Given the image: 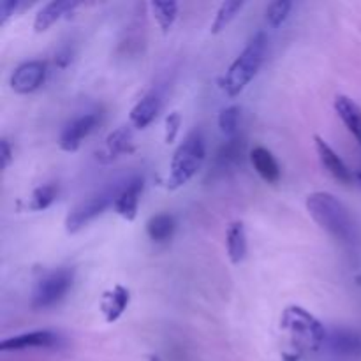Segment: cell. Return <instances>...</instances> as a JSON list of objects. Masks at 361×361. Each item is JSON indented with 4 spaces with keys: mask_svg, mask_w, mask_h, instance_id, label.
Masks as SVG:
<instances>
[{
    "mask_svg": "<svg viewBox=\"0 0 361 361\" xmlns=\"http://www.w3.org/2000/svg\"><path fill=\"white\" fill-rule=\"evenodd\" d=\"M130 143H133V133L127 126L118 127L113 133L108 134L104 141L101 155H97L102 162H111L113 159L120 157L126 152H130Z\"/></svg>",
    "mask_w": 361,
    "mask_h": 361,
    "instance_id": "d6986e66",
    "label": "cell"
},
{
    "mask_svg": "<svg viewBox=\"0 0 361 361\" xmlns=\"http://www.w3.org/2000/svg\"><path fill=\"white\" fill-rule=\"evenodd\" d=\"M314 141H316V150L317 155H319V161L323 164V168L334 176L337 182L341 183H351L353 182V171L348 168L344 161L341 159V155L326 143L321 136H314Z\"/></svg>",
    "mask_w": 361,
    "mask_h": 361,
    "instance_id": "7c38bea8",
    "label": "cell"
},
{
    "mask_svg": "<svg viewBox=\"0 0 361 361\" xmlns=\"http://www.w3.org/2000/svg\"><path fill=\"white\" fill-rule=\"evenodd\" d=\"M204 159H207V143L201 130H192L187 134L176 152L173 154L171 168L168 176V189L176 190L185 185L187 182L196 176V173L203 168Z\"/></svg>",
    "mask_w": 361,
    "mask_h": 361,
    "instance_id": "277c9868",
    "label": "cell"
},
{
    "mask_svg": "<svg viewBox=\"0 0 361 361\" xmlns=\"http://www.w3.org/2000/svg\"><path fill=\"white\" fill-rule=\"evenodd\" d=\"M48 67L42 60H28V62L20 63L11 74V88L16 94L27 95L32 92L39 90L46 81Z\"/></svg>",
    "mask_w": 361,
    "mask_h": 361,
    "instance_id": "ba28073f",
    "label": "cell"
},
{
    "mask_svg": "<svg viewBox=\"0 0 361 361\" xmlns=\"http://www.w3.org/2000/svg\"><path fill=\"white\" fill-rule=\"evenodd\" d=\"M60 342V337L51 330H35L27 334L14 335L0 342V351L13 353L25 351V349H53Z\"/></svg>",
    "mask_w": 361,
    "mask_h": 361,
    "instance_id": "9c48e42d",
    "label": "cell"
},
{
    "mask_svg": "<svg viewBox=\"0 0 361 361\" xmlns=\"http://www.w3.org/2000/svg\"><path fill=\"white\" fill-rule=\"evenodd\" d=\"M226 249L233 264H240L247 256V233L242 221H235L226 231Z\"/></svg>",
    "mask_w": 361,
    "mask_h": 361,
    "instance_id": "ffe728a7",
    "label": "cell"
},
{
    "mask_svg": "<svg viewBox=\"0 0 361 361\" xmlns=\"http://www.w3.org/2000/svg\"><path fill=\"white\" fill-rule=\"evenodd\" d=\"M99 122H101V115L97 111L83 113V115L67 122L59 137L60 148L63 152H76L81 147L85 137H88L94 133Z\"/></svg>",
    "mask_w": 361,
    "mask_h": 361,
    "instance_id": "52a82bcc",
    "label": "cell"
},
{
    "mask_svg": "<svg viewBox=\"0 0 361 361\" xmlns=\"http://www.w3.org/2000/svg\"><path fill=\"white\" fill-rule=\"evenodd\" d=\"M76 7H80V2L78 0H51L46 6H42L39 9V13L35 14L34 20V30L37 34L41 32H46L49 27L60 21L62 18L69 16Z\"/></svg>",
    "mask_w": 361,
    "mask_h": 361,
    "instance_id": "4fadbf2b",
    "label": "cell"
},
{
    "mask_svg": "<svg viewBox=\"0 0 361 361\" xmlns=\"http://www.w3.org/2000/svg\"><path fill=\"white\" fill-rule=\"evenodd\" d=\"M335 111L341 116V120L344 122V126L348 127L349 133L356 137V141L361 147V109L353 99H349L348 95H337L335 97Z\"/></svg>",
    "mask_w": 361,
    "mask_h": 361,
    "instance_id": "ac0fdd59",
    "label": "cell"
},
{
    "mask_svg": "<svg viewBox=\"0 0 361 361\" xmlns=\"http://www.w3.org/2000/svg\"><path fill=\"white\" fill-rule=\"evenodd\" d=\"M281 330L288 331L298 355L317 351L328 338L323 323L300 305H291L282 312Z\"/></svg>",
    "mask_w": 361,
    "mask_h": 361,
    "instance_id": "3957f363",
    "label": "cell"
},
{
    "mask_svg": "<svg viewBox=\"0 0 361 361\" xmlns=\"http://www.w3.org/2000/svg\"><path fill=\"white\" fill-rule=\"evenodd\" d=\"M307 212L321 229L341 242H353L356 238V228L348 208L330 192H312L307 196Z\"/></svg>",
    "mask_w": 361,
    "mask_h": 361,
    "instance_id": "6da1fadb",
    "label": "cell"
},
{
    "mask_svg": "<svg viewBox=\"0 0 361 361\" xmlns=\"http://www.w3.org/2000/svg\"><path fill=\"white\" fill-rule=\"evenodd\" d=\"M143 187L145 182L141 176H133V178L127 180V182L115 192L113 210H115L122 219L133 222L137 215V207H140Z\"/></svg>",
    "mask_w": 361,
    "mask_h": 361,
    "instance_id": "30bf717a",
    "label": "cell"
},
{
    "mask_svg": "<svg viewBox=\"0 0 361 361\" xmlns=\"http://www.w3.org/2000/svg\"><path fill=\"white\" fill-rule=\"evenodd\" d=\"M115 200V194L109 192H99L94 196L87 197V200L80 201L74 208H71V212L66 217V231L67 233H78L80 229H83L85 226L90 224L94 219H97L99 215L104 214L106 208L109 204H113Z\"/></svg>",
    "mask_w": 361,
    "mask_h": 361,
    "instance_id": "8992f818",
    "label": "cell"
},
{
    "mask_svg": "<svg viewBox=\"0 0 361 361\" xmlns=\"http://www.w3.org/2000/svg\"><path fill=\"white\" fill-rule=\"evenodd\" d=\"M150 9L155 21H157L159 27H161V30L164 32V34H168V32L171 30L173 25H175L176 18H178V4L155 0V2H150Z\"/></svg>",
    "mask_w": 361,
    "mask_h": 361,
    "instance_id": "cb8c5ba5",
    "label": "cell"
},
{
    "mask_svg": "<svg viewBox=\"0 0 361 361\" xmlns=\"http://www.w3.org/2000/svg\"><path fill=\"white\" fill-rule=\"evenodd\" d=\"M74 282L73 268H59V270L49 271L46 277L35 284L34 293H32V309L46 310L55 307L56 303L62 302L63 296L69 293Z\"/></svg>",
    "mask_w": 361,
    "mask_h": 361,
    "instance_id": "5b68a950",
    "label": "cell"
},
{
    "mask_svg": "<svg viewBox=\"0 0 361 361\" xmlns=\"http://www.w3.org/2000/svg\"><path fill=\"white\" fill-rule=\"evenodd\" d=\"M356 176H358V180H360V183H361V169H360V171H358V175H356Z\"/></svg>",
    "mask_w": 361,
    "mask_h": 361,
    "instance_id": "1f68e13d",
    "label": "cell"
},
{
    "mask_svg": "<svg viewBox=\"0 0 361 361\" xmlns=\"http://www.w3.org/2000/svg\"><path fill=\"white\" fill-rule=\"evenodd\" d=\"M268 48V39L264 32H257L252 35L243 51L235 59L222 78V92L228 97L235 99L247 88V85L256 78L261 66L264 62Z\"/></svg>",
    "mask_w": 361,
    "mask_h": 361,
    "instance_id": "7a4b0ae2",
    "label": "cell"
},
{
    "mask_svg": "<svg viewBox=\"0 0 361 361\" xmlns=\"http://www.w3.org/2000/svg\"><path fill=\"white\" fill-rule=\"evenodd\" d=\"M175 217L171 214H157L147 222V235L152 242L164 243L175 235Z\"/></svg>",
    "mask_w": 361,
    "mask_h": 361,
    "instance_id": "44dd1931",
    "label": "cell"
},
{
    "mask_svg": "<svg viewBox=\"0 0 361 361\" xmlns=\"http://www.w3.org/2000/svg\"><path fill=\"white\" fill-rule=\"evenodd\" d=\"M326 341L335 355L348 356V358L361 356V334H358L356 330L337 328V330L331 331V335Z\"/></svg>",
    "mask_w": 361,
    "mask_h": 361,
    "instance_id": "9a60e30c",
    "label": "cell"
},
{
    "mask_svg": "<svg viewBox=\"0 0 361 361\" xmlns=\"http://www.w3.org/2000/svg\"><path fill=\"white\" fill-rule=\"evenodd\" d=\"M240 106H229L224 108L219 115V127H221V133L224 134L228 140L238 136V126H240Z\"/></svg>",
    "mask_w": 361,
    "mask_h": 361,
    "instance_id": "d4e9b609",
    "label": "cell"
},
{
    "mask_svg": "<svg viewBox=\"0 0 361 361\" xmlns=\"http://www.w3.org/2000/svg\"><path fill=\"white\" fill-rule=\"evenodd\" d=\"M356 284L361 286V275H358V277H356Z\"/></svg>",
    "mask_w": 361,
    "mask_h": 361,
    "instance_id": "4dcf8cb0",
    "label": "cell"
},
{
    "mask_svg": "<svg viewBox=\"0 0 361 361\" xmlns=\"http://www.w3.org/2000/svg\"><path fill=\"white\" fill-rule=\"evenodd\" d=\"M11 161H13V148H11L9 141L4 137V140L0 141V164H2V169L9 168Z\"/></svg>",
    "mask_w": 361,
    "mask_h": 361,
    "instance_id": "f546056e",
    "label": "cell"
},
{
    "mask_svg": "<svg viewBox=\"0 0 361 361\" xmlns=\"http://www.w3.org/2000/svg\"><path fill=\"white\" fill-rule=\"evenodd\" d=\"M159 109H161V99L155 92H148L147 95L140 99L136 102L133 109H130L129 120L136 129H145V127L150 126L159 115Z\"/></svg>",
    "mask_w": 361,
    "mask_h": 361,
    "instance_id": "2e32d148",
    "label": "cell"
},
{
    "mask_svg": "<svg viewBox=\"0 0 361 361\" xmlns=\"http://www.w3.org/2000/svg\"><path fill=\"white\" fill-rule=\"evenodd\" d=\"M130 302V291L123 286H115L111 291H106L101 300V312L106 323H115L122 317Z\"/></svg>",
    "mask_w": 361,
    "mask_h": 361,
    "instance_id": "5bb4252c",
    "label": "cell"
},
{
    "mask_svg": "<svg viewBox=\"0 0 361 361\" xmlns=\"http://www.w3.org/2000/svg\"><path fill=\"white\" fill-rule=\"evenodd\" d=\"M243 6H245L243 0H226V2H222L217 14H215L214 21H212V34H221V32L238 16V13L243 9Z\"/></svg>",
    "mask_w": 361,
    "mask_h": 361,
    "instance_id": "603a6c76",
    "label": "cell"
},
{
    "mask_svg": "<svg viewBox=\"0 0 361 361\" xmlns=\"http://www.w3.org/2000/svg\"><path fill=\"white\" fill-rule=\"evenodd\" d=\"M59 196V185L56 183H42L32 190L30 197L27 201V210L42 212L51 207Z\"/></svg>",
    "mask_w": 361,
    "mask_h": 361,
    "instance_id": "7402d4cb",
    "label": "cell"
},
{
    "mask_svg": "<svg viewBox=\"0 0 361 361\" xmlns=\"http://www.w3.org/2000/svg\"><path fill=\"white\" fill-rule=\"evenodd\" d=\"M71 60H73V49H71V46H62L55 55V66L63 69V67L69 66Z\"/></svg>",
    "mask_w": 361,
    "mask_h": 361,
    "instance_id": "f1b7e54d",
    "label": "cell"
},
{
    "mask_svg": "<svg viewBox=\"0 0 361 361\" xmlns=\"http://www.w3.org/2000/svg\"><path fill=\"white\" fill-rule=\"evenodd\" d=\"M293 9V2L289 0H275L270 6L267 7V13H264V20H267L268 27L279 28L286 20L289 18Z\"/></svg>",
    "mask_w": 361,
    "mask_h": 361,
    "instance_id": "484cf974",
    "label": "cell"
},
{
    "mask_svg": "<svg viewBox=\"0 0 361 361\" xmlns=\"http://www.w3.org/2000/svg\"><path fill=\"white\" fill-rule=\"evenodd\" d=\"M180 126H182V116H180L178 111H173L166 116V143H175L176 136H178L180 133Z\"/></svg>",
    "mask_w": 361,
    "mask_h": 361,
    "instance_id": "4316f807",
    "label": "cell"
},
{
    "mask_svg": "<svg viewBox=\"0 0 361 361\" xmlns=\"http://www.w3.org/2000/svg\"><path fill=\"white\" fill-rule=\"evenodd\" d=\"M245 140L240 136H235L231 137V140L224 141L214 157V166H212V169H214L215 175H226V173L231 171V169L238 168L243 161V155H245Z\"/></svg>",
    "mask_w": 361,
    "mask_h": 361,
    "instance_id": "8fae6325",
    "label": "cell"
},
{
    "mask_svg": "<svg viewBox=\"0 0 361 361\" xmlns=\"http://www.w3.org/2000/svg\"><path fill=\"white\" fill-rule=\"evenodd\" d=\"M20 2L18 0H0V25H6L7 20L16 13Z\"/></svg>",
    "mask_w": 361,
    "mask_h": 361,
    "instance_id": "83f0119b",
    "label": "cell"
},
{
    "mask_svg": "<svg viewBox=\"0 0 361 361\" xmlns=\"http://www.w3.org/2000/svg\"><path fill=\"white\" fill-rule=\"evenodd\" d=\"M250 162H252L254 169H256L257 175L264 180L267 183H277L281 180V166H279L277 159L274 157L268 148L264 147H256L250 152Z\"/></svg>",
    "mask_w": 361,
    "mask_h": 361,
    "instance_id": "e0dca14e",
    "label": "cell"
}]
</instances>
